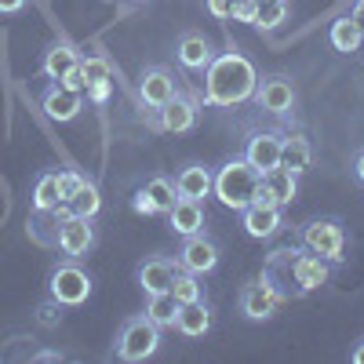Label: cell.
Listing matches in <instances>:
<instances>
[{
    "label": "cell",
    "mask_w": 364,
    "mask_h": 364,
    "mask_svg": "<svg viewBox=\"0 0 364 364\" xmlns=\"http://www.w3.org/2000/svg\"><path fill=\"white\" fill-rule=\"evenodd\" d=\"M211 182H215V175H211V168L204 164H186V168H178L175 175V193L178 197H186V200H208L211 197Z\"/></svg>",
    "instance_id": "17"
},
{
    "label": "cell",
    "mask_w": 364,
    "mask_h": 364,
    "mask_svg": "<svg viewBox=\"0 0 364 364\" xmlns=\"http://www.w3.org/2000/svg\"><path fill=\"white\" fill-rule=\"evenodd\" d=\"M255 102H259V109H266V113H273V117H284V113H291V106H295V84H291V77H284V73H269V77H262L259 84H255V95H252Z\"/></svg>",
    "instance_id": "8"
},
{
    "label": "cell",
    "mask_w": 364,
    "mask_h": 364,
    "mask_svg": "<svg viewBox=\"0 0 364 364\" xmlns=\"http://www.w3.org/2000/svg\"><path fill=\"white\" fill-rule=\"evenodd\" d=\"M360 48H364V41H360Z\"/></svg>",
    "instance_id": "43"
},
{
    "label": "cell",
    "mask_w": 364,
    "mask_h": 364,
    "mask_svg": "<svg viewBox=\"0 0 364 364\" xmlns=\"http://www.w3.org/2000/svg\"><path fill=\"white\" fill-rule=\"evenodd\" d=\"M70 215H73V208L66 200H58L48 211H33V215H29V226H26L29 240L41 245V248H58V226H63Z\"/></svg>",
    "instance_id": "11"
},
{
    "label": "cell",
    "mask_w": 364,
    "mask_h": 364,
    "mask_svg": "<svg viewBox=\"0 0 364 364\" xmlns=\"http://www.w3.org/2000/svg\"><path fill=\"white\" fill-rule=\"evenodd\" d=\"M281 142H284V135H277V132H255L248 139V146H245V161L259 175L269 171V168H277L281 164Z\"/></svg>",
    "instance_id": "15"
},
{
    "label": "cell",
    "mask_w": 364,
    "mask_h": 364,
    "mask_svg": "<svg viewBox=\"0 0 364 364\" xmlns=\"http://www.w3.org/2000/svg\"><path fill=\"white\" fill-rule=\"evenodd\" d=\"M146 317L154 321L161 331H164V328H175V317H178V299H175L171 291L146 295Z\"/></svg>",
    "instance_id": "26"
},
{
    "label": "cell",
    "mask_w": 364,
    "mask_h": 364,
    "mask_svg": "<svg viewBox=\"0 0 364 364\" xmlns=\"http://www.w3.org/2000/svg\"><path fill=\"white\" fill-rule=\"evenodd\" d=\"M157 350H161V328L146 314L128 317L124 328H120V336H117V357L128 364H139V360H149Z\"/></svg>",
    "instance_id": "5"
},
{
    "label": "cell",
    "mask_w": 364,
    "mask_h": 364,
    "mask_svg": "<svg viewBox=\"0 0 364 364\" xmlns=\"http://www.w3.org/2000/svg\"><path fill=\"white\" fill-rule=\"evenodd\" d=\"M259 186L273 197V204H281V208H288L291 200H295V193H299V175H291L288 168H269V171H262L259 175Z\"/></svg>",
    "instance_id": "22"
},
{
    "label": "cell",
    "mask_w": 364,
    "mask_h": 364,
    "mask_svg": "<svg viewBox=\"0 0 364 364\" xmlns=\"http://www.w3.org/2000/svg\"><path fill=\"white\" fill-rule=\"evenodd\" d=\"M175 331H182L186 339H200L211 331V310L204 306V299L197 302H182L178 317H175Z\"/></svg>",
    "instance_id": "23"
},
{
    "label": "cell",
    "mask_w": 364,
    "mask_h": 364,
    "mask_svg": "<svg viewBox=\"0 0 364 364\" xmlns=\"http://www.w3.org/2000/svg\"><path fill=\"white\" fill-rule=\"evenodd\" d=\"M58 200H63V193H58V171H41L33 182V211H48Z\"/></svg>",
    "instance_id": "28"
},
{
    "label": "cell",
    "mask_w": 364,
    "mask_h": 364,
    "mask_svg": "<svg viewBox=\"0 0 364 364\" xmlns=\"http://www.w3.org/2000/svg\"><path fill=\"white\" fill-rule=\"evenodd\" d=\"M255 11H259V0H237V4H233V22L255 26Z\"/></svg>",
    "instance_id": "34"
},
{
    "label": "cell",
    "mask_w": 364,
    "mask_h": 364,
    "mask_svg": "<svg viewBox=\"0 0 364 364\" xmlns=\"http://www.w3.org/2000/svg\"><path fill=\"white\" fill-rule=\"evenodd\" d=\"M175 77H171V70H164V66H149V70H142V77H139V99H142V106H149V109H161L171 95H175Z\"/></svg>",
    "instance_id": "14"
},
{
    "label": "cell",
    "mask_w": 364,
    "mask_h": 364,
    "mask_svg": "<svg viewBox=\"0 0 364 364\" xmlns=\"http://www.w3.org/2000/svg\"><path fill=\"white\" fill-rule=\"evenodd\" d=\"M80 77H84V87L87 84H99V80H113V63L106 55H80Z\"/></svg>",
    "instance_id": "31"
},
{
    "label": "cell",
    "mask_w": 364,
    "mask_h": 364,
    "mask_svg": "<svg viewBox=\"0 0 364 364\" xmlns=\"http://www.w3.org/2000/svg\"><path fill=\"white\" fill-rule=\"evenodd\" d=\"M37 314H41V324H48V328H51V324L63 321V302H55V299H51V302H44V306H41Z\"/></svg>",
    "instance_id": "36"
},
{
    "label": "cell",
    "mask_w": 364,
    "mask_h": 364,
    "mask_svg": "<svg viewBox=\"0 0 364 364\" xmlns=\"http://www.w3.org/2000/svg\"><path fill=\"white\" fill-rule=\"evenodd\" d=\"M277 306H281L277 291H273L262 277L240 288V314H245L248 321H269L273 314H277Z\"/></svg>",
    "instance_id": "13"
},
{
    "label": "cell",
    "mask_w": 364,
    "mask_h": 364,
    "mask_svg": "<svg viewBox=\"0 0 364 364\" xmlns=\"http://www.w3.org/2000/svg\"><path fill=\"white\" fill-rule=\"evenodd\" d=\"M168 226L178 237H193L204 233V204L200 200H186V197H175L171 211H168Z\"/></svg>",
    "instance_id": "20"
},
{
    "label": "cell",
    "mask_w": 364,
    "mask_h": 364,
    "mask_svg": "<svg viewBox=\"0 0 364 364\" xmlns=\"http://www.w3.org/2000/svg\"><path fill=\"white\" fill-rule=\"evenodd\" d=\"M328 277H331V262L314 255L302 245L299 248H277L262 262V281L277 291L281 302H291V299H302V295L324 288Z\"/></svg>",
    "instance_id": "1"
},
{
    "label": "cell",
    "mask_w": 364,
    "mask_h": 364,
    "mask_svg": "<svg viewBox=\"0 0 364 364\" xmlns=\"http://www.w3.org/2000/svg\"><path fill=\"white\" fill-rule=\"evenodd\" d=\"M299 245L310 248L314 255L328 259V262H343L346 255V226L336 215H321L299 226Z\"/></svg>",
    "instance_id": "4"
},
{
    "label": "cell",
    "mask_w": 364,
    "mask_h": 364,
    "mask_svg": "<svg viewBox=\"0 0 364 364\" xmlns=\"http://www.w3.org/2000/svg\"><path fill=\"white\" fill-rule=\"evenodd\" d=\"M132 208L139 211V215H157V204L149 200V193H146V190H135V197H132Z\"/></svg>",
    "instance_id": "38"
},
{
    "label": "cell",
    "mask_w": 364,
    "mask_h": 364,
    "mask_svg": "<svg viewBox=\"0 0 364 364\" xmlns=\"http://www.w3.org/2000/svg\"><path fill=\"white\" fill-rule=\"evenodd\" d=\"M95 248V226H91L87 215H70L63 226H58V252L66 259H80Z\"/></svg>",
    "instance_id": "12"
},
{
    "label": "cell",
    "mask_w": 364,
    "mask_h": 364,
    "mask_svg": "<svg viewBox=\"0 0 364 364\" xmlns=\"http://www.w3.org/2000/svg\"><path fill=\"white\" fill-rule=\"evenodd\" d=\"M353 175H357V182H364V149L357 154V164H353Z\"/></svg>",
    "instance_id": "41"
},
{
    "label": "cell",
    "mask_w": 364,
    "mask_h": 364,
    "mask_svg": "<svg viewBox=\"0 0 364 364\" xmlns=\"http://www.w3.org/2000/svg\"><path fill=\"white\" fill-rule=\"evenodd\" d=\"M26 8V0H0V15H18Z\"/></svg>",
    "instance_id": "39"
},
{
    "label": "cell",
    "mask_w": 364,
    "mask_h": 364,
    "mask_svg": "<svg viewBox=\"0 0 364 364\" xmlns=\"http://www.w3.org/2000/svg\"><path fill=\"white\" fill-rule=\"evenodd\" d=\"M288 18V0H259V11H255V29H277Z\"/></svg>",
    "instance_id": "32"
},
{
    "label": "cell",
    "mask_w": 364,
    "mask_h": 364,
    "mask_svg": "<svg viewBox=\"0 0 364 364\" xmlns=\"http://www.w3.org/2000/svg\"><path fill=\"white\" fill-rule=\"evenodd\" d=\"M353 15H357V18L364 15V0H357V8H353Z\"/></svg>",
    "instance_id": "42"
},
{
    "label": "cell",
    "mask_w": 364,
    "mask_h": 364,
    "mask_svg": "<svg viewBox=\"0 0 364 364\" xmlns=\"http://www.w3.org/2000/svg\"><path fill=\"white\" fill-rule=\"evenodd\" d=\"M314 164V142L306 135H284L281 142V168H288L291 175L310 171Z\"/></svg>",
    "instance_id": "25"
},
{
    "label": "cell",
    "mask_w": 364,
    "mask_h": 364,
    "mask_svg": "<svg viewBox=\"0 0 364 364\" xmlns=\"http://www.w3.org/2000/svg\"><path fill=\"white\" fill-rule=\"evenodd\" d=\"M77 66H80V51H77L73 44H66V41H58V44H51V48L44 51L41 73H44L48 80H63V77L73 73Z\"/></svg>",
    "instance_id": "21"
},
{
    "label": "cell",
    "mask_w": 364,
    "mask_h": 364,
    "mask_svg": "<svg viewBox=\"0 0 364 364\" xmlns=\"http://www.w3.org/2000/svg\"><path fill=\"white\" fill-rule=\"evenodd\" d=\"M157 113H161V117H157V128H161V132H168V135H186V132L197 128L200 106H197V99H190V95H182V91H175V95H171Z\"/></svg>",
    "instance_id": "9"
},
{
    "label": "cell",
    "mask_w": 364,
    "mask_h": 364,
    "mask_svg": "<svg viewBox=\"0 0 364 364\" xmlns=\"http://www.w3.org/2000/svg\"><path fill=\"white\" fill-rule=\"evenodd\" d=\"M233 4H237V0H204V8H208V15L211 18H233Z\"/></svg>",
    "instance_id": "35"
},
{
    "label": "cell",
    "mask_w": 364,
    "mask_h": 364,
    "mask_svg": "<svg viewBox=\"0 0 364 364\" xmlns=\"http://www.w3.org/2000/svg\"><path fill=\"white\" fill-rule=\"evenodd\" d=\"M41 109H44L48 120H55V124H70V120H77V113L84 109V91L55 80L41 95Z\"/></svg>",
    "instance_id": "10"
},
{
    "label": "cell",
    "mask_w": 364,
    "mask_h": 364,
    "mask_svg": "<svg viewBox=\"0 0 364 364\" xmlns=\"http://www.w3.org/2000/svg\"><path fill=\"white\" fill-rule=\"evenodd\" d=\"M175 269H178V262H171V259H164V255L139 262V273H135V277H139V288H142L146 295L168 291L171 281H175Z\"/></svg>",
    "instance_id": "18"
},
{
    "label": "cell",
    "mask_w": 364,
    "mask_h": 364,
    "mask_svg": "<svg viewBox=\"0 0 364 364\" xmlns=\"http://www.w3.org/2000/svg\"><path fill=\"white\" fill-rule=\"evenodd\" d=\"M175 55H178V63H182V66H186V70H197V73H204L208 63L215 58V51H211V41H208L204 33H197V29H190V33H182V37H178Z\"/></svg>",
    "instance_id": "19"
},
{
    "label": "cell",
    "mask_w": 364,
    "mask_h": 364,
    "mask_svg": "<svg viewBox=\"0 0 364 364\" xmlns=\"http://www.w3.org/2000/svg\"><path fill=\"white\" fill-rule=\"evenodd\" d=\"M66 204L73 208V215H87V219H95V215H99V208H102V193H99V186H95V178H87V175H84L77 197H73V200H66Z\"/></svg>",
    "instance_id": "27"
},
{
    "label": "cell",
    "mask_w": 364,
    "mask_h": 364,
    "mask_svg": "<svg viewBox=\"0 0 364 364\" xmlns=\"http://www.w3.org/2000/svg\"><path fill=\"white\" fill-rule=\"evenodd\" d=\"M80 182H84L80 171H58V193H63V200H73L77 197Z\"/></svg>",
    "instance_id": "33"
},
{
    "label": "cell",
    "mask_w": 364,
    "mask_h": 364,
    "mask_svg": "<svg viewBox=\"0 0 364 364\" xmlns=\"http://www.w3.org/2000/svg\"><path fill=\"white\" fill-rule=\"evenodd\" d=\"M48 295L55 302H63V306H80V302H87V295H91L87 269H80L77 259H63L48 277Z\"/></svg>",
    "instance_id": "6"
},
{
    "label": "cell",
    "mask_w": 364,
    "mask_h": 364,
    "mask_svg": "<svg viewBox=\"0 0 364 364\" xmlns=\"http://www.w3.org/2000/svg\"><path fill=\"white\" fill-rule=\"evenodd\" d=\"M360 41H364V26L357 15H343L331 22L328 29V44L336 48L339 55H350V51H360Z\"/></svg>",
    "instance_id": "24"
},
{
    "label": "cell",
    "mask_w": 364,
    "mask_h": 364,
    "mask_svg": "<svg viewBox=\"0 0 364 364\" xmlns=\"http://www.w3.org/2000/svg\"><path fill=\"white\" fill-rule=\"evenodd\" d=\"M168 291L178 299V306H182V302H197V299H204V284H200L197 273H190V269H175V281H171Z\"/></svg>",
    "instance_id": "30"
},
{
    "label": "cell",
    "mask_w": 364,
    "mask_h": 364,
    "mask_svg": "<svg viewBox=\"0 0 364 364\" xmlns=\"http://www.w3.org/2000/svg\"><path fill=\"white\" fill-rule=\"evenodd\" d=\"M259 73L237 48L215 55L204 70V106H240L255 95Z\"/></svg>",
    "instance_id": "2"
},
{
    "label": "cell",
    "mask_w": 364,
    "mask_h": 364,
    "mask_svg": "<svg viewBox=\"0 0 364 364\" xmlns=\"http://www.w3.org/2000/svg\"><path fill=\"white\" fill-rule=\"evenodd\" d=\"M84 91H87V99H91V102H106V99L113 95V80H99V84H87Z\"/></svg>",
    "instance_id": "37"
},
{
    "label": "cell",
    "mask_w": 364,
    "mask_h": 364,
    "mask_svg": "<svg viewBox=\"0 0 364 364\" xmlns=\"http://www.w3.org/2000/svg\"><path fill=\"white\" fill-rule=\"evenodd\" d=\"M219 259H223V252H219L215 240H211L208 233H193V237L182 240L175 262H178V269H190V273H197V277H204V273H211L219 266Z\"/></svg>",
    "instance_id": "7"
},
{
    "label": "cell",
    "mask_w": 364,
    "mask_h": 364,
    "mask_svg": "<svg viewBox=\"0 0 364 364\" xmlns=\"http://www.w3.org/2000/svg\"><path fill=\"white\" fill-rule=\"evenodd\" d=\"M240 223H245V233L255 237V240H266L281 230L284 223V208L277 204H248L245 211H240Z\"/></svg>",
    "instance_id": "16"
},
{
    "label": "cell",
    "mask_w": 364,
    "mask_h": 364,
    "mask_svg": "<svg viewBox=\"0 0 364 364\" xmlns=\"http://www.w3.org/2000/svg\"><path fill=\"white\" fill-rule=\"evenodd\" d=\"M255 190H259V171L245 157L226 161L215 171V182H211V193H215L226 208H233V211H245L255 200Z\"/></svg>",
    "instance_id": "3"
},
{
    "label": "cell",
    "mask_w": 364,
    "mask_h": 364,
    "mask_svg": "<svg viewBox=\"0 0 364 364\" xmlns=\"http://www.w3.org/2000/svg\"><path fill=\"white\" fill-rule=\"evenodd\" d=\"M350 360H353V364H364V339H360V343L350 350Z\"/></svg>",
    "instance_id": "40"
},
{
    "label": "cell",
    "mask_w": 364,
    "mask_h": 364,
    "mask_svg": "<svg viewBox=\"0 0 364 364\" xmlns=\"http://www.w3.org/2000/svg\"><path fill=\"white\" fill-rule=\"evenodd\" d=\"M142 190L149 193V200L157 204V215H168L171 204H175V197H178V193H175V178H168V175H154Z\"/></svg>",
    "instance_id": "29"
}]
</instances>
